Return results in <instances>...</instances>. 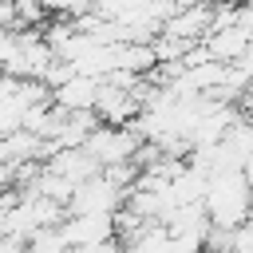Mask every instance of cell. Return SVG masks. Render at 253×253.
<instances>
[{
	"label": "cell",
	"instance_id": "4",
	"mask_svg": "<svg viewBox=\"0 0 253 253\" xmlns=\"http://www.w3.org/2000/svg\"><path fill=\"white\" fill-rule=\"evenodd\" d=\"M95 95H99V79L95 75H79V71L71 79H63L59 87H51V103L63 107V111H91Z\"/></svg>",
	"mask_w": 253,
	"mask_h": 253
},
{
	"label": "cell",
	"instance_id": "3",
	"mask_svg": "<svg viewBox=\"0 0 253 253\" xmlns=\"http://www.w3.org/2000/svg\"><path fill=\"white\" fill-rule=\"evenodd\" d=\"M91 111L99 115V123H130L138 115V103H134L130 87H115V83L99 79V95H95Z\"/></svg>",
	"mask_w": 253,
	"mask_h": 253
},
{
	"label": "cell",
	"instance_id": "2",
	"mask_svg": "<svg viewBox=\"0 0 253 253\" xmlns=\"http://www.w3.org/2000/svg\"><path fill=\"white\" fill-rule=\"evenodd\" d=\"M123 190L115 186V182H107L103 174H91V178H83V182H75V190H71V198H67V213H115L119 206H123Z\"/></svg>",
	"mask_w": 253,
	"mask_h": 253
},
{
	"label": "cell",
	"instance_id": "1",
	"mask_svg": "<svg viewBox=\"0 0 253 253\" xmlns=\"http://www.w3.org/2000/svg\"><path fill=\"white\" fill-rule=\"evenodd\" d=\"M134 146H138V134H134L130 123H95V130L83 138V150H87L99 166L130 158Z\"/></svg>",
	"mask_w": 253,
	"mask_h": 253
}]
</instances>
